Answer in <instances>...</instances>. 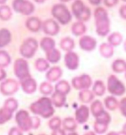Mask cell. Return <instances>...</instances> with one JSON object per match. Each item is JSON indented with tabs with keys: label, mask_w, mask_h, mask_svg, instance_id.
I'll use <instances>...</instances> for the list:
<instances>
[{
	"label": "cell",
	"mask_w": 126,
	"mask_h": 135,
	"mask_svg": "<svg viewBox=\"0 0 126 135\" xmlns=\"http://www.w3.org/2000/svg\"><path fill=\"white\" fill-rule=\"evenodd\" d=\"M30 108L33 114L41 115L44 118H48L54 113V109L52 107L51 101L47 97H42L31 104Z\"/></svg>",
	"instance_id": "cell-1"
},
{
	"label": "cell",
	"mask_w": 126,
	"mask_h": 135,
	"mask_svg": "<svg viewBox=\"0 0 126 135\" xmlns=\"http://www.w3.org/2000/svg\"><path fill=\"white\" fill-rule=\"evenodd\" d=\"M94 16L97 33L100 36H105L109 32V20L107 11L103 8H96Z\"/></svg>",
	"instance_id": "cell-2"
},
{
	"label": "cell",
	"mask_w": 126,
	"mask_h": 135,
	"mask_svg": "<svg viewBox=\"0 0 126 135\" xmlns=\"http://www.w3.org/2000/svg\"><path fill=\"white\" fill-rule=\"evenodd\" d=\"M17 106V101L13 98H10L5 101L3 108L0 109V125L11 119L13 112L16 110Z\"/></svg>",
	"instance_id": "cell-3"
},
{
	"label": "cell",
	"mask_w": 126,
	"mask_h": 135,
	"mask_svg": "<svg viewBox=\"0 0 126 135\" xmlns=\"http://www.w3.org/2000/svg\"><path fill=\"white\" fill-rule=\"evenodd\" d=\"M52 15L59 21L61 24L66 25L71 20L70 11L64 4H55L52 8Z\"/></svg>",
	"instance_id": "cell-4"
},
{
	"label": "cell",
	"mask_w": 126,
	"mask_h": 135,
	"mask_svg": "<svg viewBox=\"0 0 126 135\" xmlns=\"http://www.w3.org/2000/svg\"><path fill=\"white\" fill-rule=\"evenodd\" d=\"M72 11L76 19L86 21L91 16V11L80 0H76L72 4Z\"/></svg>",
	"instance_id": "cell-5"
},
{
	"label": "cell",
	"mask_w": 126,
	"mask_h": 135,
	"mask_svg": "<svg viewBox=\"0 0 126 135\" xmlns=\"http://www.w3.org/2000/svg\"><path fill=\"white\" fill-rule=\"evenodd\" d=\"M16 121L18 126L22 131H28L33 128V119L26 111H19L16 115Z\"/></svg>",
	"instance_id": "cell-6"
},
{
	"label": "cell",
	"mask_w": 126,
	"mask_h": 135,
	"mask_svg": "<svg viewBox=\"0 0 126 135\" xmlns=\"http://www.w3.org/2000/svg\"><path fill=\"white\" fill-rule=\"evenodd\" d=\"M12 5L16 12L23 15H30L34 11V5L28 0H13Z\"/></svg>",
	"instance_id": "cell-7"
},
{
	"label": "cell",
	"mask_w": 126,
	"mask_h": 135,
	"mask_svg": "<svg viewBox=\"0 0 126 135\" xmlns=\"http://www.w3.org/2000/svg\"><path fill=\"white\" fill-rule=\"evenodd\" d=\"M37 46H38L37 42L34 39L29 38L25 40L24 43L22 45L20 48V53L25 57L31 58L35 54L37 49Z\"/></svg>",
	"instance_id": "cell-8"
},
{
	"label": "cell",
	"mask_w": 126,
	"mask_h": 135,
	"mask_svg": "<svg viewBox=\"0 0 126 135\" xmlns=\"http://www.w3.org/2000/svg\"><path fill=\"white\" fill-rule=\"evenodd\" d=\"M14 73L21 81L30 77L27 62L23 59H18L16 60L14 64Z\"/></svg>",
	"instance_id": "cell-9"
},
{
	"label": "cell",
	"mask_w": 126,
	"mask_h": 135,
	"mask_svg": "<svg viewBox=\"0 0 126 135\" xmlns=\"http://www.w3.org/2000/svg\"><path fill=\"white\" fill-rule=\"evenodd\" d=\"M108 91L115 95H122L125 91V88L121 82L114 76H110L108 83Z\"/></svg>",
	"instance_id": "cell-10"
},
{
	"label": "cell",
	"mask_w": 126,
	"mask_h": 135,
	"mask_svg": "<svg viewBox=\"0 0 126 135\" xmlns=\"http://www.w3.org/2000/svg\"><path fill=\"white\" fill-rule=\"evenodd\" d=\"M0 90L4 95H11L18 90V83L13 79L5 80L1 84Z\"/></svg>",
	"instance_id": "cell-11"
},
{
	"label": "cell",
	"mask_w": 126,
	"mask_h": 135,
	"mask_svg": "<svg viewBox=\"0 0 126 135\" xmlns=\"http://www.w3.org/2000/svg\"><path fill=\"white\" fill-rule=\"evenodd\" d=\"M72 83L76 88L77 89H82V88H88L91 85V80L90 76L88 75H83L79 77L74 78Z\"/></svg>",
	"instance_id": "cell-12"
},
{
	"label": "cell",
	"mask_w": 126,
	"mask_h": 135,
	"mask_svg": "<svg viewBox=\"0 0 126 135\" xmlns=\"http://www.w3.org/2000/svg\"><path fill=\"white\" fill-rule=\"evenodd\" d=\"M42 28L44 32L49 35H56L59 30L58 24L53 20H47L44 22Z\"/></svg>",
	"instance_id": "cell-13"
},
{
	"label": "cell",
	"mask_w": 126,
	"mask_h": 135,
	"mask_svg": "<svg viewBox=\"0 0 126 135\" xmlns=\"http://www.w3.org/2000/svg\"><path fill=\"white\" fill-rule=\"evenodd\" d=\"M65 65L69 69L74 70L78 67L79 58L74 53L70 52V53L67 54L65 57Z\"/></svg>",
	"instance_id": "cell-14"
},
{
	"label": "cell",
	"mask_w": 126,
	"mask_h": 135,
	"mask_svg": "<svg viewBox=\"0 0 126 135\" xmlns=\"http://www.w3.org/2000/svg\"><path fill=\"white\" fill-rule=\"evenodd\" d=\"M21 83H22V89L25 92H26L28 94H31L36 91V83L35 80L31 79V77H28V78L22 80Z\"/></svg>",
	"instance_id": "cell-15"
},
{
	"label": "cell",
	"mask_w": 126,
	"mask_h": 135,
	"mask_svg": "<svg viewBox=\"0 0 126 135\" xmlns=\"http://www.w3.org/2000/svg\"><path fill=\"white\" fill-rule=\"evenodd\" d=\"M81 48L85 51H91L96 46V40L90 36H84L79 41Z\"/></svg>",
	"instance_id": "cell-16"
},
{
	"label": "cell",
	"mask_w": 126,
	"mask_h": 135,
	"mask_svg": "<svg viewBox=\"0 0 126 135\" xmlns=\"http://www.w3.org/2000/svg\"><path fill=\"white\" fill-rule=\"evenodd\" d=\"M88 116H89V109L85 105H82L79 109H77L76 112V118L79 123H85L88 119Z\"/></svg>",
	"instance_id": "cell-17"
},
{
	"label": "cell",
	"mask_w": 126,
	"mask_h": 135,
	"mask_svg": "<svg viewBox=\"0 0 126 135\" xmlns=\"http://www.w3.org/2000/svg\"><path fill=\"white\" fill-rule=\"evenodd\" d=\"M42 23L38 18L31 17L26 21V27L33 32H37L41 28Z\"/></svg>",
	"instance_id": "cell-18"
},
{
	"label": "cell",
	"mask_w": 126,
	"mask_h": 135,
	"mask_svg": "<svg viewBox=\"0 0 126 135\" xmlns=\"http://www.w3.org/2000/svg\"><path fill=\"white\" fill-rule=\"evenodd\" d=\"M11 41V33L6 28L0 30V48L6 46Z\"/></svg>",
	"instance_id": "cell-19"
},
{
	"label": "cell",
	"mask_w": 126,
	"mask_h": 135,
	"mask_svg": "<svg viewBox=\"0 0 126 135\" xmlns=\"http://www.w3.org/2000/svg\"><path fill=\"white\" fill-rule=\"evenodd\" d=\"M62 75V71L58 67L52 68L47 74V78L50 81H56Z\"/></svg>",
	"instance_id": "cell-20"
},
{
	"label": "cell",
	"mask_w": 126,
	"mask_h": 135,
	"mask_svg": "<svg viewBox=\"0 0 126 135\" xmlns=\"http://www.w3.org/2000/svg\"><path fill=\"white\" fill-rule=\"evenodd\" d=\"M12 16L11 8L8 5H1L0 6V19L4 21L10 20Z\"/></svg>",
	"instance_id": "cell-21"
},
{
	"label": "cell",
	"mask_w": 126,
	"mask_h": 135,
	"mask_svg": "<svg viewBox=\"0 0 126 135\" xmlns=\"http://www.w3.org/2000/svg\"><path fill=\"white\" fill-rule=\"evenodd\" d=\"M54 45H55V42L51 38L45 37L41 41V46L43 48L44 51H45L46 52L50 51L51 50L54 49Z\"/></svg>",
	"instance_id": "cell-22"
},
{
	"label": "cell",
	"mask_w": 126,
	"mask_h": 135,
	"mask_svg": "<svg viewBox=\"0 0 126 135\" xmlns=\"http://www.w3.org/2000/svg\"><path fill=\"white\" fill-rule=\"evenodd\" d=\"M53 102L54 104L57 107H61L62 106L65 102V94H63L62 93L56 91V93L53 95Z\"/></svg>",
	"instance_id": "cell-23"
},
{
	"label": "cell",
	"mask_w": 126,
	"mask_h": 135,
	"mask_svg": "<svg viewBox=\"0 0 126 135\" xmlns=\"http://www.w3.org/2000/svg\"><path fill=\"white\" fill-rule=\"evenodd\" d=\"M60 53L56 49H52L50 51L47 52V58L51 62H57L60 59Z\"/></svg>",
	"instance_id": "cell-24"
},
{
	"label": "cell",
	"mask_w": 126,
	"mask_h": 135,
	"mask_svg": "<svg viewBox=\"0 0 126 135\" xmlns=\"http://www.w3.org/2000/svg\"><path fill=\"white\" fill-rule=\"evenodd\" d=\"M72 32L76 36L83 34L85 31V26L82 22H76L72 26Z\"/></svg>",
	"instance_id": "cell-25"
},
{
	"label": "cell",
	"mask_w": 126,
	"mask_h": 135,
	"mask_svg": "<svg viewBox=\"0 0 126 135\" xmlns=\"http://www.w3.org/2000/svg\"><path fill=\"white\" fill-rule=\"evenodd\" d=\"M56 91L59 93H62L63 94H65L70 91V86L65 81H61L60 83L56 85Z\"/></svg>",
	"instance_id": "cell-26"
},
{
	"label": "cell",
	"mask_w": 126,
	"mask_h": 135,
	"mask_svg": "<svg viewBox=\"0 0 126 135\" xmlns=\"http://www.w3.org/2000/svg\"><path fill=\"white\" fill-rule=\"evenodd\" d=\"M11 62V58L4 51H0V68H4Z\"/></svg>",
	"instance_id": "cell-27"
},
{
	"label": "cell",
	"mask_w": 126,
	"mask_h": 135,
	"mask_svg": "<svg viewBox=\"0 0 126 135\" xmlns=\"http://www.w3.org/2000/svg\"><path fill=\"white\" fill-rule=\"evenodd\" d=\"M91 111H92V113L95 116V117H97L98 115H99L102 112H103V105L102 103L99 102V101H95L94 103L92 104L91 105Z\"/></svg>",
	"instance_id": "cell-28"
},
{
	"label": "cell",
	"mask_w": 126,
	"mask_h": 135,
	"mask_svg": "<svg viewBox=\"0 0 126 135\" xmlns=\"http://www.w3.org/2000/svg\"><path fill=\"white\" fill-rule=\"evenodd\" d=\"M100 52L103 56L110 57L113 54V48H111V46L109 45L104 43L100 46Z\"/></svg>",
	"instance_id": "cell-29"
},
{
	"label": "cell",
	"mask_w": 126,
	"mask_h": 135,
	"mask_svg": "<svg viewBox=\"0 0 126 135\" xmlns=\"http://www.w3.org/2000/svg\"><path fill=\"white\" fill-rule=\"evenodd\" d=\"M61 47L62 49L65 50V51H70L72 48H74V41L70 39L69 37L67 38H65L62 40L61 42Z\"/></svg>",
	"instance_id": "cell-30"
},
{
	"label": "cell",
	"mask_w": 126,
	"mask_h": 135,
	"mask_svg": "<svg viewBox=\"0 0 126 135\" xmlns=\"http://www.w3.org/2000/svg\"><path fill=\"white\" fill-rule=\"evenodd\" d=\"M112 67L114 71L122 72L126 70V64L122 60H117L114 62Z\"/></svg>",
	"instance_id": "cell-31"
},
{
	"label": "cell",
	"mask_w": 126,
	"mask_h": 135,
	"mask_svg": "<svg viewBox=\"0 0 126 135\" xmlns=\"http://www.w3.org/2000/svg\"><path fill=\"white\" fill-rule=\"evenodd\" d=\"M63 126L68 131H74L76 128V124L73 118H67L65 119L63 122Z\"/></svg>",
	"instance_id": "cell-32"
},
{
	"label": "cell",
	"mask_w": 126,
	"mask_h": 135,
	"mask_svg": "<svg viewBox=\"0 0 126 135\" xmlns=\"http://www.w3.org/2000/svg\"><path fill=\"white\" fill-rule=\"evenodd\" d=\"M79 97H80V99L83 102L89 103L91 99L94 98V95L92 94V93L90 91L86 90V91H83L80 92Z\"/></svg>",
	"instance_id": "cell-33"
},
{
	"label": "cell",
	"mask_w": 126,
	"mask_h": 135,
	"mask_svg": "<svg viewBox=\"0 0 126 135\" xmlns=\"http://www.w3.org/2000/svg\"><path fill=\"white\" fill-rule=\"evenodd\" d=\"M122 36L118 33H114L113 34H111L109 38H108V41L111 45H118L122 41Z\"/></svg>",
	"instance_id": "cell-34"
},
{
	"label": "cell",
	"mask_w": 126,
	"mask_h": 135,
	"mask_svg": "<svg viewBox=\"0 0 126 135\" xmlns=\"http://www.w3.org/2000/svg\"><path fill=\"white\" fill-rule=\"evenodd\" d=\"M105 105L107 108L110 110H114L116 108L118 105V103L117 99L112 97H108L105 99Z\"/></svg>",
	"instance_id": "cell-35"
},
{
	"label": "cell",
	"mask_w": 126,
	"mask_h": 135,
	"mask_svg": "<svg viewBox=\"0 0 126 135\" xmlns=\"http://www.w3.org/2000/svg\"><path fill=\"white\" fill-rule=\"evenodd\" d=\"M96 117V122L105 123V124H108V123L110 122V116L105 111L102 112L99 115Z\"/></svg>",
	"instance_id": "cell-36"
},
{
	"label": "cell",
	"mask_w": 126,
	"mask_h": 135,
	"mask_svg": "<svg viewBox=\"0 0 126 135\" xmlns=\"http://www.w3.org/2000/svg\"><path fill=\"white\" fill-rule=\"evenodd\" d=\"M36 67L40 71H43L47 69V68L49 67V65L43 59H39L36 62Z\"/></svg>",
	"instance_id": "cell-37"
},
{
	"label": "cell",
	"mask_w": 126,
	"mask_h": 135,
	"mask_svg": "<svg viewBox=\"0 0 126 135\" xmlns=\"http://www.w3.org/2000/svg\"><path fill=\"white\" fill-rule=\"evenodd\" d=\"M94 91L96 93V94H97L99 96L103 95V94L105 93V86H104L103 83L100 82V81L96 82L94 87Z\"/></svg>",
	"instance_id": "cell-38"
},
{
	"label": "cell",
	"mask_w": 126,
	"mask_h": 135,
	"mask_svg": "<svg viewBox=\"0 0 126 135\" xmlns=\"http://www.w3.org/2000/svg\"><path fill=\"white\" fill-rule=\"evenodd\" d=\"M108 128V124L103 123H99V122H95L94 123V129L96 132H97L99 134H103L107 130Z\"/></svg>",
	"instance_id": "cell-39"
},
{
	"label": "cell",
	"mask_w": 126,
	"mask_h": 135,
	"mask_svg": "<svg viewBox=\"0 0 126 135\" xmlns=\"http://www.w3.org/2000/svg\"><path fill=\"white\" fill-rule=\"evenodd\" d=\"M61 125V120L58 117H54L49 122V126L53 130L59 129Z\"/></svg>",
	"instance_id": "cell-40"
},
{
	"label": "cell",
	"mask_w": 126,
	"mask_h": 135,
	"mask_svg": "<svg viewBox=\"0 0 126 135\" xmlns=\"http://www.w3.org/2000/svg\"><path fill=\"white\" fill-rule=\"evenodd\" d=\"M52 90H53V88H52V86L50 84L47 83H44L41 85L40 91L44 94H51Z\"/></svg>",
	"instance_id": "cell-41"
},
{
	"label": "cell",
	"mask_w": 126,
	"mask_h": 135,
	"mask_svg": "<svg viewBox=\"0 0 126 135\" xmlns=\"http://www.w3.org/2000/svg\"><path fill=\"white\" fill-rule=\"evenodd\" d=\"M120 109L122 114L126 117V98L123 99L120 103Z\"/></svg>",
	"instance_id": "cell-42"
},
{
	"label": "cell",
	"mask_w": 126,
	"mask_h": 135,
	"mask_svg": "<svg viewBox=\"0 0 126 135\" xmlns=\"http://www.w3.org/2000/svg\"><path fill=\"white\" fill-rule=\"evenodd\" d=\"M9 135H22V133L17 128H12L9 131Z\"/></svg>",
	"instance_id": "cell-43"
},
{
	"label": "cell",
	"mask_w": 126,
	"mask_h": 135,
	"mask_svg": "<svg viewBox=\"0 0 126 135\" xmlns=\"http://www.w3.org/2000/svg\"><path fill=\"white\" fill-rule=\"evenodd\" d=\"M105 4L108 7H112L117 3L118 0H105Z\"/></svg>",
	"instance_id": "cell-44"
},
{
	"label": "cell",
	"mask_w": 126,
	"mask_h": 135,
	"mask_svg": "<svg viewBox=\"0 0 126 135\" xmlns=\"http://www.w3.org/2000/svg\"><path fill=\"white\" fill-rule=\"evenodd\" d=\"M119 13H120V15H121L122 18L126 20V5H124V6L121 7L120 10H119Z\"/></svg>",
	"instance_id": "cell-45"
},
{
	"label": "cell",
	"mask_w": 126,
	"mask_h": 135,
	"mask_svg": "<svg viewBox=\"0 0 126 135\" xmlns=\"http://www.w3.org/2000/svg\"><path fill=\"white\" fill-rule=\"evenodd\" d=\"M52 135H65V131L62 130V129H56L54 130V132L52 133Z\"/></svg>",
	"instance_id": "cell-46"
},
{
	"label": "cell",
	"mask_w": 126,
	"mask_h": 135,
	"mask_svg": "<svg viewBox=\"0 0 126 135\" xmlns=\"http://www.w3.org/2000/svg\"><path fill=\"white\" fill-rule=\"evenodd\" d=\"M5 76H6L5 71H4L2 68H0V80H4V78H5Z\"/></svg>",
	"instance_id": "cell-47"
},
{
	"label": "cell",
	"mask_w": 126,
	"mask_h": 135,
	"mask_svg": "<svg viewBox=\"0 0 126 135\" xmlns=\"http://www.w3.org/2000/svg\"><path fill=\"white\" fill-rule=\"evenodd\" d=\"M88 1L90 2V3L94 4V5H97V4H99L101 2L102 0H88Z\"/></svg>",
	"instance_id": "cell-48"
},
{
	"label": "cell",
	"mask_w": 126,
	"mask_h": 135,
	"mask_svg": "<svg viewBox=\"0 0 126 135\" xmlns=\"http://www.w3.org/2000/svg\"><path fill=\"white\" fill-rule=\"evenodd\" d=\"M36 2H38V3H42V2H44L45 0H34Z\"/></svg>",
	"instance_id": "cell-49"
},
{
	"label": "cell",
	"mask_w": 126,
	"mask_h": 135,
	"mask_svg": "<svg viewBox=\"0 0 126 135\" xmlns=\"http://www.w3.org/2000/svg\"><path fill=\"white\" fill-rule=\"evenodd\" d=\"M6 1H7V0H0V4H4V3L6 2Z\"/></svg>",
	"instance_id": "cell-50"
},
{
	"label": "cell",
	"mask_w": 126,
	"mask_h": 135,
	"mask_svg": "<svg viewBox=\"0 0 126 135\" xmlns=\"http://www.w3.org/2000/svg\"><path fill=\"white\" fill-rule=\"evenodd\" d=\"M108 135H119L118 134H117V133H115V132H110L109 134Z\"/></svg>",
	"instance_id": "cell-51"
},
{
	"label": "cell",
	"mask_w": 126,
	"mask_h": 135,
	"mask_svg": "<svg viewBox=\"0 0 126 135\" xmlns=\"http://www.w3.org/2000/svg\"><path fill=\"white\" fill-rule=\"evenodd\" d=\"M85 135H95L94 133H93V132H88L86 133Z\"/></svg>",
	"instance_id": "cell-52"
},
{
	"label": "cell",
	"mask_w": 126,
	"mask_h": 135,
	"mask_svg": "<svg viewBox=\"0 0 126 135\" xmlns=\"http://www.w3.org/2000/svg\"><path fill=\"white\" fill-rule=\"evenodd\" d=\"M119 135H126L125 132H124V131H122V132H120V133H119Z\"/></svg>",
	"instance_id": "cell-53"
},
{
	"label": "cell",
	"mask_w": 126,
	"mask_h": 135,
	"mask_svg": "<svg viewBox=\"0 0 126 135\" xmlns=\"http://www.w3.org/2000/svg\"><path fill=\"white\" fill-rule=\"evenodd\" d=\"M123 131L126 133V124L125 125V126H124V128H123Z\"/></svg>",
	"instance_id": "cell-54"
},
{
	"label": "cell",
	"mask_w": 126,
	"mask_h": 135,
	"mask_svg": "<svg viewBox=\"0 0 126 135\" xmlns=\"http://www.w3.org/2000/svg\"><path fill=\"white\" fill-rule=\"evenodd\" d=\"M68 135H78L76 133H71V134H69Z\"/></svg>",
	"instance_id": "cell-55"
},
{
	"label": "cell",
	"mask_w": 126,
	"mask_h": 135,
	"mask_svg": "<svg viewBox=\"0 0 126 135\" xmlns=\"http://www.w3.org/2000/svg\"><path fill=\"white\" fill-rule=\"evenodd\" d=\"M62 2H68V1H70V0H61Z\"/></svg>",
	"instance_id": "cell-56"
},
{
	"label": "cell",
	"mask_w": 126,
	"mask_h": 135,
	"mask_svg": "<svg viewBox=\"0 0 126 135\" xmlns=\"http://www.w3.org/2000/svg\"><path fill=\"white\" fill-rule=\"evenodd\" d=\"M125 50H126V42H125Z\"/></svg>",
	"instance_id": "cell-57"
},
{
	"label": "cell",
	"mask_w": 126,
	"mask_h": 135,
	"mask_svg": "<svg viewBox=\"0 0 126 135\" xmlns=\"http://www.w3.org/2000/svg\"><path fill=\"white\" fill-rule=\"evenodd\" d=\"M122 1H124V2H126V0H122Z\"/></svg>",
	"instance_id": "cell-58"
},
{
	"label": "cell",
	"mask_w": 126,
	"mask_h": 135,
	"mask_svg": "<svg viewBox=\"0 0 126 135\" xmlns=\"http://www.w3.org/2000/svg\"><path fill=\"white\" fill-rule=\"evenodd\" d=\"M41 135H45V134H41Z\"/></svg>",
	"instance_id": "cell-59"
}]
</instances>
